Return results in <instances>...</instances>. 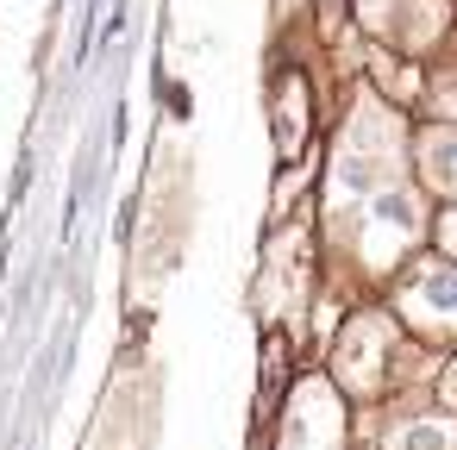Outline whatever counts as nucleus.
Here are the masks:
<instances>
[{
    "instance_id": "nucleus-7",
    "label": "nucleus",
    "mask_w": 457,
    "mask_h": 450,
    "mask_svg": "<svg viewBox=\"0 0 457 450\" xmlns=\"http://www.w3.org/2000/svg\"><path fill=\"white\" fill-rule=\"evenodd\" d=\"M388 450H457V419L451 413H413L388 431Z\"/></svg>"
},
{
    "instance_id": "nucleus-6",
    "label": "nucleus",
    "mask_w": 457,
    "mask_h": 450,
    "mask_svg": "<svg viewBox=\"0 0 457 450\" xmlns=\"http://www.w3.org/2000/svg\"><path fill=\"white\" fill-rule=\"evenodd\" d=\"M270 126H276V151H282V157H301V144H307V82H301V76H288V82L276 88Z\"/></svg>"
},
{
    "instance_id": "nucleus-5",
    "label": "nucleus",
    "mask_w": 457,
    "mask_h": 450,
    "mask_svg": "<svg viewBox=\"0 0 457 450\" xmlns=\"http://www.w3.org/2000/svg\"><path fill=\"white\" fill-rule=\"evenodd\" d=\"M413 163H420V182H426L438 200L457 207V126H432V132H420Z\"/></svg>"
},
{
    "instance_id": "nucleus-9",
    "label": "nucleus",
    "mask_w": 457,
    "mask_h": 450,
    "mask_svg": "<svg viewBox=\"0 0 457 450\" xmlns=\"http://www.w3.org/2000/svg\"><path fill=\"white\" fill-rule=\"evenodd\" d=\"M438 394H445V400H451V406H457V356H451V363H445V381H438Z\"/></svg>"
},
{
    "instance_id": "nucleus-3",
    "label": "nucleus",
    "mask_w": 457,
    "mask_h": 450,
    "mask_svg": "<svg viewBox=\"0 0 457 450\" xmlns=\"http://www.w3.org/2000/svg\"><path fill=\"white\" fill-rule=\"evenodd\" d=\"M395 350H401V344H395V325H388L382 313L351 319V331H345V344H338V375H345V388H351V394H382Z\"/></svg>"
},
{
    "instance_id": "nucleus-2",
    "label": "nucleus",
    "mask_w": 457,
    "mask_h": 450,
    "mask_svg": "<svg viewBox=\"0 0 457 450\" xmlns=\"http://www.w3.org/2000/svg\"><path fill=\"white\" fill-rule=\"evenodd\" d=\"M413 238H420V200H413V188H401V182L376 188V194L363 200V219H357L363 269H388V263H401V257L413 250Z\"/></svg>"
},
{
    "instance_id": "nucleus-1",
    "label": "nucleus",
    "mask_w": 457,
    "mask_h": 450,
    "mask_svg": "<svg viewBox=\"0 0 457 450\" xmlns=\"http://www.w3.org/2000/svg\"><path fill=\"white\" fill-rule=\"evenodd\" d=\"M395 313L413 338H457V269L445 257H420L407 275H401V294H395Z\"/></svg>"
},
{
    "instance_id": "nucleus-4",
    "label": "nucleus",
    "mask_w": 457,
    "mask_h": 450,
    "mask_svg": "<svg viewBox=\"0 0 457 450\" xmlns=\"http://www.w3.org/2000/svg\"><path fill=\"white\" fill-rule=\"evenodd\" d=\"M282 450H338V394L326 381H301L282 419Z\"/></svg>"
},
{
    "instance_id": "nucleus-8",
    "label": "nucleus",
    "mask_w": 457,
    "mask_h": 450,
    "mask_svg": "<svg viewBox=\"0 0 457 450\" xmlns=\"http://www.w3.org/2000/svg\"><path fill=\"white\" fill-rule=\"evenodd\" d=\"M438 250H445V263L457 269V207H445V213H438Z\"/></svg>"
}]
</instances>
